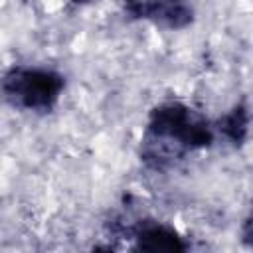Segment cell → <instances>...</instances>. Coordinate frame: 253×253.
I'll return each mask as SVG.
<instances>
[{"instance_id": "obj_5", "label": "cell", "mask_w": 253, "mask_h": 253, "mask_svg": "<svg viewBox=\"0 0 253 253\" xmlns=\"http://www.w3.org/2000/svg\"><path fill=\"white\" fill-rule=\"evenodd\" d=\"M217 130L233 146H241L247 140V132H249V111H247V105L245 103H237L231 111H227L217 121Z\"/></svg>"}, {"instance_id": "obj_2", "label": "cell", "mask_w": 253, "mask_h": 253, "mask_svg": "<svg viewBox=\"0 0 253 253\" xmlns=\"http://www.w3.org/2000/svg\"><path fill=\"white\" fill-rule=\"evenodd\" d=\"M65 87V79L55 69L36 65H14L0 77V91L6 101L32 113H49Z\"/></svg>"}, {"instance_id": "obj_4", "label": "cell", "mask_w": 253, "mask_h": 253, "mask_svg": "<svg viewBox=\"0 0 253 253\" xmlns=\"http://www.w3.org/2000/svg\"><path fill=\"white\" fill-rule=\"evenodd\" d=\"M132 239L136 241V249L140 251H186L188 243L184 237L172 227L162 221L154 219H140L132 229Z\"/></svg>"}, {"instance_id": "obj_3", "label": "cell", "mask_w": 253, "mask_h": 253, "mask_svg": "<svg viewBox=\"0 0 253 253\" xmlns=\"http://www.w3.org/2000/svg\"><path fill=\"white\" fill-rule=\"evenodd\" d=\"M128 14L166 30H184L194 22L190 0H125Z\"/></svg>"}, {"instance_id": "obj_1", "label": "cell", "mask_w": 253, "mask_h": 253, "mask_svg": "<svg viewBox=\"0 0 253 253\" xmlns=\"http://www.w3.org/2000/svg\"><path fill=\"white\" fill-rule=\"evenodd\" d=\"M213 126L210 121L180 101L156 105L146 121L140 140V160L152 170H166L184 160L188 152L211 146Z\"/></svg>"}, {"instance_id": "obj_6", "label": "cell", "mask_w": 253, "mask_h": 253, "mask_svg": "<svg viewBox=\"0 0 253 253\" xmlns=\"http://www.w3.org/2000/svg\"><path fill=\"white\" fill-rule=\"evenodd\" d=\"M71 2H75V4H85V2H89V0H71Z\"/></svg>"}]
</instances>
